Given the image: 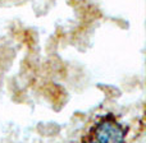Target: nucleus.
I'll use <instances>...</instances> for the list:
<instances>
[{
  "label": "nucleus",
  "instance_id": "nucleus-1",
  "mask_svg": "<svg viewBox=\"0 0 146 143\" xmlns=\"http://www.w3.org/2000/svg\"><path fill=\"white\" fill-rule=\"evenodd\" d=\"M126 134V129L113 115H106L94 127L88 139L96 142H123Z\"/></svg>",
  "mask_w": 146,
  "mask_h": 143
}]
</instances>
